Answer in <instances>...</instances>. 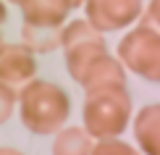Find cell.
I'll return each mask as SVG.
<instances>
[{
  "label": "cell",
  "instance_id": "30bf717a",
  "mask_svg": "<svg viewBox=\"0 0 160 155\" xmlns=\"http://www.w3.org/2000/svg\"><path fill=\"white\" fill-rule=\"evenodd\" d=\"M55 155H87L92 152V137L82 126H68V129H58V137L52 142Z\"/></svg>",
  "mask_w": 160,
  "mask_h": 155
},
{
  "label": "cell",
  "instance_id": "7a4b0ae2",
  "mask_svg": "<svg viewBox=\"0 0 160 155\" xmlns=\"http://www.w3.org/2000/svg\"><path fill=\"white\" fill-rule=\"evenodd\" d=\"M84 132L92 139L118 137L131 121V95L123 87H102L87 92L84 108Z\"/></svg>",
  "mask_w": 160,
  "mask_h": 155
},
{
  "label": "cell",
  "instance_id": "2e32d148",
  "mask_svg": "<svg viewBox=\"0 0 160 155\" xmlns=\"http://www.w3.org/2000/svg\"><path fill=\"white\" fill-rule=\"evenodd\" d=\"M82 3H84V0H71V5H74V8H79Z\"/></svg>",
  "mask_w": 160,
  "mask_h": 155
},
{
  "label": "cell",
  "instance_id": "ac0fdd59",
  "mask_svg": "<svg viewBox=\"0 0 160 155\" xmlns=\"http://www.w3.org/2000/svg\"><path fill=\"white\" fill-rule=\"evenodd\" d=\"M0 42H3V37H0Z\"/></svg>",
  "mask_w": 160,
  "mask_h": 155
},
{
  "label": "cell",
  "instance_id": "52a82bcc",
  "mask_svg": "<svg viewBox=\"0 0 160 155\" xmlns=\"http://www.w3.org/2000/svg\"><path fill=\"white\" fill-rule=\"evenodd\" d=\"M79 84H82L87 92L102 90V87H123L126 84V71H123V66L118 63L116 58H110L108 50H105V53H97V55L87 63V69L82 71Z\"/></svg>",
  "mask_w": 160,
  "mask_h": 155
},
{
  "label": "cell",
  "instance_id": "7c38bea8",
  "mask_svg": "<svg viewBox=\"0 0 160 155\" xmlns=\"http://www.w3.org/2000/svg\"><path fill=\"white\" fill-rule=\"evenodd\" d=\"M16 100H18V90H13V87L0 82V124H5V121L13 116Z\"/></svg>",
  "mask_w": 160,
  "mask_h": 155
},
{
  "label": "cell",
  "instance_id": "6da1fadb",
  "mask_svg": "<svg viewBox=\"0 0 160 155\" xmlns=\"http://www.w3.org/2000/svg\"><path fill=\"white\" fill-rule=\"evenodd\" d=\"M16 105L21 113V124L32 134H55L71 113V97L63 92V87L45 79L26 82L18 90Z\"/></svg>",
  "mask_w": 160,
  "mask_h": 155
},
{
  "label": "cell",
  "instance_id": "ba28073f",
  "mask_svg": "<svg viewBox=\"0 0 160 155\" xmlns=\"http://www.w3.org/2000/svg\"><path fill=\"white\" fill-rule=\"evenodd\" d=\"M24 24L34 26H61L74 11L71 0H18Z\"/></svg>",
  "mask_w": 160,
  "mask_h": 155
},
{
  "label": "cell",
  "instance_id": "277c9868",
  "mask_svg": "<svg viewBox=\"0 0 160 155\" xmlns=\"http://www.w3.org/2000/svg\"><path fill=\"white\" fill-rule=\"evenodd\" d=\"M61 48L66 50V69L71 79L79 82L87 63L97 53H105L108 45H105L102 32H97L87 18H76V21L61 24Z\"/></svg>",
  "mask_w": 160,
  "mask_h": 155
},
{
  "label": "cell",
  "instance_id": "9c48e42d",
  "mask_svg": "<svg viewBox=\"0 0 160 155\" xmlns=\"http://www.w3.org/2000/svg\"><path fill=\"white\" fill-rule=\"evenodd\" d=\"M134 137L137 145L147 155H158L160 150V105H144L134 118Z\"/></svg>",
  "mask_w": 160,
  "mask_h": 155
},
{
  "label": "cell",
  "instance_id": "9a60e30c",
  "mask_svg": "<svg viewBox=\"0 0 160 155\" xmlns=\"http://www.w3.org/2000/svg\"><path fill=\"white\" fill-rule=\"evenodd\" d=\"M5 18H8V11H5V3L0 0V26L5 24Z\"/></svg>",
  "mask_w": 160,
  "mask_h": 155
},
{
  "label": "cell",
  "instance_id": "8992f818",
  "mask_svg": "<svg viewBox=\"0 0 160 155\" xmlns=\"http://www.w3.org/2000/svg\"><path fill=\"white\" fill-rule=\"evenodd\" d=\"M37 74V60L26 45H5L0 42V82L21 90L26 82H32Z\"/></svg>",
  "mask_w": 160,
  "mask_h": 155
},
{
  "label": "cell",
  "instance_id": "e0dca14e",
  "mask_svg": "<svg viewBox=\"0 0 160 155\" xmlns=\"http://www.w3.org/2000/svg\"><path fill=\"white\" fill-rule=\"evenodd\" d=\"M11 3H18V0H11Z\"/></svg>",
  "mask_w": 160,
  "mask_h": 155
},
{
  "label": "cell",
  "instance_id": "3957f363",
  "mask_svg": "<svg viewBox=\"0 0 160 155\" xmlns=\"http://www.w3.org/2000/svg\"><path fill=\"white\" fill-rule=\"evenodd\" d=\"M118 63L134 71L137 76L158 82L160 79V37L152 26H137L118 42Z\"/></svg>",
  "mask_w": 160,
  "mask_h": 155
},
{
  "label": "cell",
  "instance_id": "5bb4252c",
  "mask_svg": "<svg viewBox=\"0 0 160 155\" xmlns=\"http://www.w3.org/2000/svg\"><path fill=\"white\" fill-rule=\"evenodd\" d=\"M158 3H160V0H150L147 13H144V26H152V29H158Z\"/></svg>",
  "mask_w": 160,
  "mask_h": 155
},
{
  "label": "cell",
  "instance_id": "5b68a950",
  "mask_svg": "<svg viewBox=\"0 0 160 155\" xmlns=\"http://www.w3.org/2000/svg\"><path fill=\"white\" fill-rule=\"evenodd\" d=\"M84 11L97 32H118L139 18L142 0H84Z\"/></svg>",
  "mask_w": 160,
  "mask_h": 155
},
{
  "label": "cell",
  "instance_id": "4fadbf2b",
  "mask_svg": "<svg viewBox=\"0 0 160 155\" xmlns=\"http://www.w3.org/2000/svg\"><path fill=\"white\" fill-rule=\"evenodd\" d=\"M92 152H102V155H113V152H121V155H134V147L121 142L118 137H105V139H97V145H92Z\"/></svg>",
  "mask_w": 160,
  "mask_h": 155
},
{
  "label": "cell",
  "instance_id": "8fae6325",
  "mask_svg": "<svg viewBox=\"0 0 160 155\" xmlns=\"http://www.w3.org/2000/svg\"><path fill=\"white\" fill-rule=\"evenodd\" d=\"M21 39L32 53H52L55 48H61V26H34V24H24Z\"/></svg>",
  "mask_w": 160,
  "mask_h": 155
}]
</instances>
